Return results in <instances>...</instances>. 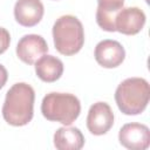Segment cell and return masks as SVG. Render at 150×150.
<instances>
[{
	"mask_svg": "<svg viewBox=\"0 0 150 150\" xmlns=\"http://www.w3.org/2000/svg\"><path fill=\"white\" fill-rule=\"evenodd\" d=\"M35 93L32 86L25 82L13 84L6 93L2 105L4 120L13 127L28 124L34 115Z\"/></svg>",
	"mask_w": 150,
	"mask_h": 150,
	"instance_id": "obj_1",
	"label": "cell"
},
{
	"mask_svg": "<svg viewBox=\"0 0 150 150\" xmlns=\"http://www.w3.org/2000/svg\"><path fill=\"white\" fill-rule=\"evenodd\" d=\"M150 87L145 79L129 77L122 81L115 91V101L118 109L125 115L143 112L149 103Z\"/></svg>",
	"mask_w": 150,
	"mask_h": 150,
	"instance_id": "obj_2",
	"label": "cell"
},
{
	"mask_svg": "<svg viewBox=\"0 0 150 150\" xmlns=\"http://www.w3.org/2000/svg\"><path fill=\"white\" fill-rule=\"evenodd\" d=\"M55 49L62 55H74L84 43V30L81 21L74 15L60 16L53 26Z\"/></svg>",
	"mask_w": 150,
	"mask_h": 150,
	"instance_id": "obj_3",
	"label": "cell"
},
{
	"mask_svg": "<svg viewBox=\"0 0 150 150\" xmlns=\"http://www.w3.org/2000/svg\"><path fill=\"white\" fill-rule=\"evenodd\" d=\"M41 112L48 121L70 125L81 112V103L73 94L53 91L43 97Z\"/></svg>",
	"mask_w": 150,
	"mask_h": 150,
	"instance_id": "obj_4",
	"label": "cell"
},
{
	"mask_svg": "<svg viewBox=\"0 0 150 150\" xmlns=\"http://www.w3.org/2000/svg\"><path fill=\"white\" fill-rule=\"evenodd\" d=\"M120 143L130 150H145L150 145V130L142 123H127L118 132Z\"/></svg>",
	"mask_w": 150,
	"mask_h": 150,
	"instance_id": "obj_5",
	"label": "cell"
},
{
	"mask_svg": "<svg viewBox=\"0 0 150 150\" xmlns=\"http://www.w3.org/2000/svg\"><path fill=\"white\" fill-rule=\"evenodd\" d=\"M114 124V112L110 105L105 102L94 103L88 111L87 128L96 136L107 134Z\"/></svg>",
	"mask_w": 150,
	"mask_h": 150,
	"instance_id": "obj_6",
	"label": "cell"
},
{
	"mask_svg": "<svg viewBox=\"0 0 150 150\" xmlns=\"http://www.w3.org/2000/svg\"><path fill=\"white\" fill-rule=\"evenodd\" d=\"M145 25V14L138 7L121 8L115 15V30L125 34L135 35L142 30Z\"/></svg>",
	"mask_w": 150,
	"mask_h": 150,
	"instance_id": "obj_7",
	"label": "cell"
},
{
	"mask_svg": "<svg viewBox=\"0 0 150 150\" xmlns=\"http://www.w3.org/2000/svg\"><path fill=\"white\" fill-rule=\"evenodd\" d=\"M47 52L48 45L46 40L38 34H27L22 36L16 46L18 57L27 64H34Z\"/></svg>",
	"mask_w": 150,
	"mask_h": 150,
	"instance_id": "obj_8",
	"label": "cell"
},
{
	"mask_svg": "<svg viewBox=\"0 0 150 150\" xmlns=\"http://www.w3.org/2000/svg\"><path fill=\"white\" fill-rule=\"evenodd\" d=\"M95 60L104 68H116L125 59L123 46L115 40H102L95 47Z\"/></svg>",
	"mask_w": 150,
	"mask_h": 150,
	"instance_id": "obj_9",
	"label": "cell"
},
{
	"mask_svg": "<svg viewBox=\"0 0 150 150\" xmlns=\"http://www.w3.org/2000/svg\"><path fill=\"white\" fill-rule=\"evenodd\" d=\"M45 13L40 0H18L14 6V18L16 22L25 27L38 25Z\"/></svg>",
	"mask_w": 150,
	"mask_h": 150,
	"instance_id": "obj_10",
	"label": "cell"
},
{
	"mask_svg": "<svg viewBox=\"0 0 150 150\" xmlns=\"http://www.w3.org/2000/svg\"><path fill=\"white\" fill-rule=\"evenodd\" d=\"M96 22L105 32H116L114 26L115 15L123 8L124 0H97Z\"/></svg>",
	"mask_w": 150,
	"mask_h": 150,
	"instance_id": "obj_11",
	"label": "cell"
},
{
	"mask_svg": "<svg viewBox=\"0 0 150 150\" xmlns=\"http://www.w3.org/2000/svg\"><path fill=\"white\" fill-rule=\"evenodd\" d=\"M54 145L59 150H80L84 145V137L79 128L62 127L54 134Z\"/></svg>",
	"mask_w": 150,
	"mask_h": 150,
	"instance_id": "obj_12",
	"label": "cell"
},
{
	"mask_svg": "<svg viewBox=\"0 0 150 150\" xmlns=\"http://www.w3.org/2000/svg\"><path fill=\"white\" fill-rule=\"evenodd\" d=\"M35 73L43 82H55L63 73V63L54 55H43L35 62Z\"/></svg>",
	"mask_w": 150,
	"mask_h": 150,
	"instance_id": "obj_13",
	"label": "cell"
},
{
	"mask_svg": "<svg viewBox=\"0 0 150 150\" xmlns=\"http://www.w3.org/2000/svg\"><path fill=\"white\" fill-rule=\"evenodd\" d=\"M11 43V35L8 30L4 27H0V54L5 53Z\"/></svg>",
	"mask_w": 150,
	"mask_h": 150,
	"instance_id": "obj_14",
	"label": "cell"
},
{
	"mask_svg": "<svg viewBox=\"0 0 150 150\" xmlns=\"http://www.w3.org/2000/svg\"><path fill=\"white\" fill-rule=\"evenodd\" d=\"M7 77H8V74H7L6 68L2 64H0V89L6 84Z\"/></svg>",
	"mask_w": 150,
	"mask_h": 150,
	"instance_id": "obj_15",
	"label": "cell"
}]
</instances>
